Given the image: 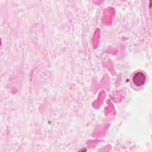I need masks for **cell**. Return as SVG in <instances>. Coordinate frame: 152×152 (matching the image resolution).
<instances>
[{"label":"cell","instance_id":"6da1fadb","mask_svg":"<svg viewBox=\"0 0 152 152\" xmlns=\"http://www.w3.org/2000/svg\"><path fill=\"white\" fill-rule=\"evenodd\" d=\"M132 80L135 86L140 87L144 84L146 80V77L142 72H137L134 74Z\"/></svg>","mask_w":152,"mask_h":152}]
</instances>
